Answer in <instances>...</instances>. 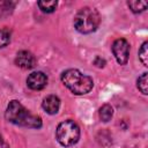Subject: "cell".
I'll use <instances>...</instances> for the list:
<instances>
[{
  "label": "cell",
  "mask_w": 148,
  "mask_h": 148,
  "mask_svg": "<svg viewBox=\"0 0 148 148\" xmlns=\"http://www.w3.org/2000/svg\"><path fill=\"white\" fill-rule=\"evenodd\" d=\"M6 119L17 126H23L28 128H39L42 127V119L39 116L31 113L25 109L18 101H10L7 105L5 112Z\"/></svg>",
  "instance_id": "cell-1"
},
{
  "label": "cell",
  "mask_w": 148,
  "mask_h": 148,
  "mask_svg": "<svg viewBox=\"0 0 148 148\" xmlns=\"http://www.w3.org/2000/svg\"><path fill=\"white\" fill-rule=\"evenodd\" d=\"M61 81L75 95L88 94L94 87V81L89 75H86L74 68L65 71L61 74Z\"/></svg>",
  "instance_id": "cell-2"
},
{
  "label": "cell",
  "mask_w": 148,
  "mask_h": 148,
  "mask_svg": "<svg viewBox=\"0 0 148 148\" xmlns=\"http://www.w3.org/2000/svg\"><path fill=\"white\" fill-rule=\"evenodd\" d=\"M101 22L99 13L91 7L81 8L74 17V27L81 34L94 32Z\"/></svg>",
  "instance_id": "cell-3"
},
{
  "label": "cell",
  "mask_w": 148,
  "mask_h": 148,
  "mask_svg": "<svg viewBox=\"0 0 148 148\" xmlns=\"http://www.w3.org/2000/svg\"><path fill=\"white\" fill-rule=\"evenodd\" d=\"M56 138L58 142L64 147H71L75 145L80 139V128L73 120H65L60 123L56 130Z\"/></svg>",
  "instance_id": "cell-4"
},
{
  "label": "cell",
  "mask_w": 148,
  "mask_h": 148,
  "mask_svg": "<svg viewBox=\"0 0 148 148\" xmlns=\"http://www.w3.org/2000/svg\"><path fill=\"white\" fill-rule=\"evenodd\" d=\"M112 52L120 65H126L128 61V56H130V44L126 39L119 38L116 39L112 44Z\"/></svg>",
  "instance_id": "cell-5"
},
{
  "label": "cell",
  "mask_w": 148,
  "mask_h": 148,
  "mask_svg": "<svg viewBox=\"0 0 148 148\" xmlns=\"http://www.w3.org/2000/svg\"><path fill=\"white\" fill-rule=\"evenodd\" d=\"M47 84V76L43 72H32L27 77V86L32 90H42Z\"/></svg>",
  "instance_id": "cell-6"
},
{
  "label": "cell",
  "mask_w": 148,
  "mask_h": 148,
  "mask_svg": "<svg viewBox=\"0 0 148 148\" xmlns=\"http://www.w3.org/2000/svg\"><path fill=\"white\" fill-rule=\"evenodd\" d=\"M15 65L23 69H31L36 65V58L29 51H20L16 54Z\"/></svg>",
  "instance_id": "cell-7"
},
{
  "label": "cell",
  "mask_w": 148,
  "mask_h": 148,
  "mask_svg": "<svg viewBox=\"0 0 148 148\" xmlns=\"http://www.w3.org/2000/svg\"><path fill=\"white\" fill-rule=\"evenodd\" d=\"M42 108L49 114H56L60 108V99L56 95H49L43 99Z\"/></svg>",
  "instance_id": "cell-8"
},
{
  "label": "cell",
  "mask_w": 148,
  "mask_h": 148,
  "mask_svg": "<svg viewBox=\"0 0 148 148\" xmlns=\"http://www.w3.org/2000/svg\"><path fill=\"white\" fill-rule=\"evenodd\" d=\"M127 5H128V7L131 8V10L133 13H141V12L147 9L148 2L142 1V0H133V1H128Z\"/></svg>",
  "instance_id": "cell-9"
},
{
  "label": "cell",
  "mask_w": 148,
  "mask_h": 148,
  "mask_svg": "<svg viewBox=\"0 0 148 148\" xmlns=\"http://www.w3.org/2000/svg\"><path fill=\"white\" fill-rule=\"evenodd\" d=\"M112 116H113V109H112L111 105L104 104V105L99 109V118H101L102 121H104V123L109 121V120L112 118Z\"/></svg>",
  "instance_id": "cell-10"
},
{
  "label": "cell",
  "mask_w": 148,
  "mask_h": 148,
  "mask_svg": "<svg viewBox=\"0 0 148 148\" xmlns=\"http://www.w3.org/2000/svg\"><path fill=\"white\" fill-rule=\"evenodd\" d=\"M57 6H58V2L56 0H52V1H45V0L38 1V7L44 13H52V12H54Z\"/></svg>",
  "instance_id": "cell-11"
},
{
  "label": "cell",
  "mask_w": 148,
  "mask_h": 148,
  "mask_svg": "<svg viewBox=\"0 0 148 148\" xmlns=\"http://www.w3.org/2000/svg\"><path fill=\"white\" fill-rule=\"evenodd\" d=\"M136 86H138L139 90L143 95H147L148 94V73H142V75H140L138 77Z\"/></svg>",
  "instance_id": "cell-12"
},
{
  "label": "cell",
  "mask_w": 148,
  "mask_h": 148,
  "mask_svg": "<svg viewBox=\"0 0 148 148\" xmlns=\"http://www.w3.org/2000/svg\"><path fill=\"white\" fill-rule=\"evenodd\" d=\"M139 58L143 66H148V43L145 42L139 50Z\"/></svg>",
  "instance_id": "cell-13"
},
{
  "label": "cell",
  "mask_w": 148,
  "mask_h": 148,
  "mask_svg": "<svg viewBox=\"0 0 148 148\" xmlns=\"http://www.w3.org/2000/svg\"><path fill=\"white\" fill-rule=\"evenodd\" d=\"M9 42H10V31L8 29H1L0 30V47L8 45Z\"/></svg>",
  "instance_id": "cell-14"
},
{
  "label": "cell",
  "mask_w": 148,
  "mask_h": 148,
  "mask_svg": "<svg viewBox=\"0 0 148 148\" xmlns=\"http://www.w3.org/2000/svg\"><path fill=\"white\" fill-rule=\"evenodd\" d=\"M94 65H96L97 67L102 68V67H104V66H105V60H104V59H102L101 57H96V58H95V60H94Z\"/></svg>",
  "instance_id": "cell-15"
}]
</instances>
